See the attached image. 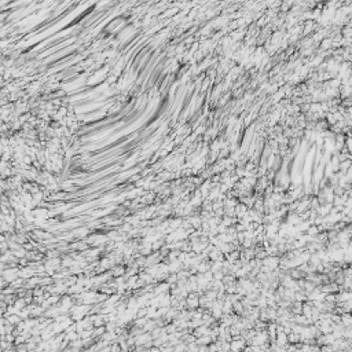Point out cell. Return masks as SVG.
<instances>
[{"mask_svg":"<svg viewBox=\"0 0 352 352\" xmlns=\"http://www.w3.org/2000/svg\"><path fill=\"white\" fill-rule=\"evenodd\" d=\"M242 347H243V341H234L231 344V349H232V351H238V349H241Z\"/></svg>","mask_w":352,"mask_h":352,"instance_id":"2","label":"cell"},{"mask_svg":"<svg viewBox=\"0 0 352 352\" xmlns=\"http://www.w3.org/2000/svg\"><path fill=\"white\" fill-rule=\"evenodd\" d=\"M321 352H334V349L331 347H329V345H325V347L321 349Z\"/></svg>","mask_w":352,"mask_h":352,"instance_id":"3","label":"cell"},{"mask_svg":"<svg viewBox=\"0 0 352 352\" xmlns=\"http://www.w3.org/2000/svg\"><path fill=\"white\" fill-rule=\"evenodd\" d=\"M341 325L344 326V327H351L352 326V315H349V314H344V315L341 316Z\"/></svg>","mask_w":352,"mask_h":352,"instance_id":"1","label":"cell"}]
</instances>
